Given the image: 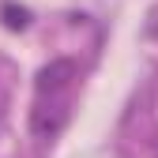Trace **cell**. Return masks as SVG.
I'll return each instance as SVG.
<instances>
[{"mask_svg":"<svg viewBox=\"0 0 158 158\" xmlns=\"http://www.w3.org/2000/svg\"><path fill=\"white\" fill-rule=\"evenodd\" d=\"M64 121H68V109H64V102H42L34 109V117H30V128H34V135L38 139H53L56 132L64 128Z\"/></svg>","mask_w":158,"mask_h":158,"instance_id":"cell-1","label":"cell"},{"mask_svg":"<svg viewBox=\"0 0 158 158\" xmlns=\"http://www.w3.org/2000/svg\"><path fill=\"white\" fill-rule=\"evenodd\" d=\"M72 79H75V64L72 60H53V64H45L38 72V90L42 94H60Z\"/></svg>","mask_w":158,"mask_h":158,"instance_id":"cell-2","label":"cell"},{"mask_svg":"<svg viewBox=\"0 0 158 158\" xmlns=\"http://www.w3.org/2000/svg\"><path fill=\"white\" fill-rule=\"evenodd\" d=\"M4 15H8V27H27V11H15V8H8Z\"/></svg>","mask_w":158,"mask_h":158,"instance_id":"cell-3","label":"cell"}]
</instances>
